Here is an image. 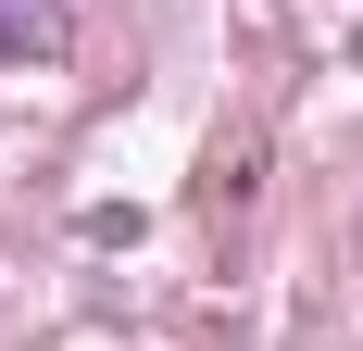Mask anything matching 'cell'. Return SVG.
I'll return each instance as SVG.
<instances>
[{
	"instance_id": "1",
	"label": "cell",
	"mask_w": 363,
	"mask_h": 351,
	"mask_svg": "<svg viewBox=\"0 0 363 351\" xmlns=\"http://www.w3.org/2000/svg\"><path fill=\"white\" fill-rule=\"evenodd\" d=\"M63 38H75V0H0V50H38L50 63Z\"/></svg>"
},
{
	"instance_id": "2",
	"label": "cell",
	"mask_w": 363,
	"mask_h": 351,
	"mask_svg": "<svg viewBox=\"0 0 363 351\" xmlns=\"http://www.w3.org/2000/svg\"><path fill=\"white\" fill-rule=\"evenodd\" d=\"M351 264H363V239H351Z\"/></svg>"
}]
</instances>
